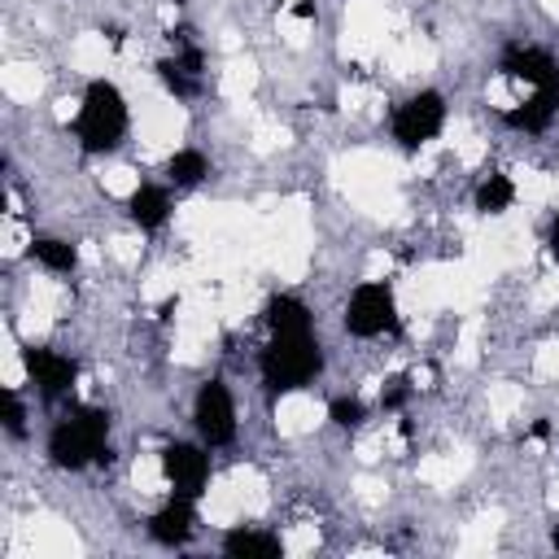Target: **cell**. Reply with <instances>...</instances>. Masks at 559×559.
Instances as JSON below:
<instances>
[{"label":"cell","instance_id":"6","mask_svg":"<svg viewBox=\"0 0 559 559\" xmlns=\"http://www.w3.org/2000/svg\"><path fill=\"white\" fill-rule=\"evenodd\" d=\"M192 424L205 445H227L236 437V402L223 380H205L192 402Z\"/></svg>","mask_w":559,"mask_h":559},{"label":"cell","instance_id":"14","mask_svg":"<svg viewBox=\"0 0 559 559\" xmlns=\"http://www.w3.org/2000/svg\"><path fill=\"white\" fill-rule=\"evenodd\" d=\"M266 323H271V332H310V306L301 297L280 293L266 306Z\"/></svg>","mask_w":559,"mask_h":559},{"label":"cell","instance_id":"21","mask_svg":"<svg viewBox=\"0 0 559 559\" xmlns=\"http://www.w3.org/2000/svg\"><path fill=\"white\" fill-rule=\"evenodd\" d=\"M406 397H411V384H406V380L397 376V380H389V389L380 393V406H384V411H397V406H402Z\"/></svg>","mask_w":559,"mask_h":559},{"label":"cell","instance_id":"7","mask_svg":"<svg viewBox=\"0 0 559 559\" xmlns=\"http://www.w3.org/2000/svg\"><path fill=\"white\" fill-rule=\"evenodd\" d=\"M162 472L175 485V493L201 498L205 493V480H210V454L201 445H192V441H170L162 450Z\"/></svg>","mask_w":559,"mask_h":559},{"label":"cell","instance_id":"4","mask_svg":"<svg viewBox=\"0 0 559 559\" xmlns=\"http://www.w3.org/2000/svg\"><path fill=\"white\" fill-rule=\"evenodd\" d=\"M397 328V306H393V288L380 284V280H367L349 293L345 301V332L349 336H380V332H393Z\"/></svg>","mask_w":559,"mask_h":559},{"label":"cell","instance_id":"23","mask_svg":"<svg viewBox=\"0 0 559 559\" xmlns=\"http://www.w3.org/2000/svg\"><path fill=\"white\" fill-rule=\"evenodd\" d=\"M293 13H297V17H314V4H310V0H301V4H293Z\"/></svg>","mask_w":559,"mask_h":559},{"label":"cell","instance_id":"5","mask_svg":"<svg viewBox=\"0 0 559 559\" xmlns=\"http://www.w3.org/2000/svg\"><path fill=\"white\" fill-rule=\"evenodd\" d=\"M445 127V96L441 92H415L397 105L393 114V140L402 148H419L428 144L437 131Z\"/></svg>","mask_w":559,"mask_h":559},{"label":"cell","instance_id":"3","mask_svg":"<svg viewBox=\"0 0 559 559\" xmlns=\"http://www.w3.org/2000/svg\"><path fill=\"white\" fill-rule=\"evenodd\" d=\"M74 135L83 153H109L127 135V100L109 79H92L83 92V109L74 118Z\"/></svg>","mask_w":559,"mask_h":559},{"label":"cell","instance_id":"10","mask_svg":"<svg viewBox=\"0 0 559 559\" xmlns=\"http://www.w3.org/2000/svg\"><path fill=\"white\" fill-rule=\"evenodd\" d=\"M192 502H197V498L175 493L166 507H157V511L148 515V537L162 542V546H183V542L197 533V507H192Z\"/></svg>","mask_w":559,"mask_h":559},{"label":"cell","instance_id":"11","mask_svg":"<svg viewBox=\"0 0 559 559\" xmlns=\"http://www.w3.org/2000/svg\"><path fill=\"white\" fill-rule=\"evenodd\" d=\"M555 114H559V87H537L520 109H507L502 122L515 131H546Z\"/></svg>","mask_w":559,"mask_h":559},{"label":"cell","instance_id":"24","mask_svg":"<svg viewBox=\"0 0 559 559\" xmlns=\"http://www.w3.org/2000/svg\"><path fill=\"white\" fill-rule=\"evenodd\" d=\"M550 253L559 258V218H555V227H550Z\"/></svg>","mask_w":559,"mask_h":559},{"label":"cell","instance_id":"8","mask_svg":"<svg viewBox=\"0 0 559 559\" xmlns=\"http://www.w3.org/2000/svg\"><path fill=\"white\" fill-rule=\"evenodd\" d=\"M22 362H26V371H31V380L39 384L44 397H61V393H70L74 380H79V362L66 358V354H57V349H44V345H26V349H22Z\"/></svg>","mask_w":559,"mask_h":559},{"label":"cell","instance_id":"9","mask_svg":"<svg viewBox=\"0 0 559 559\" xmlns=\"http://www.w3.org/2000/svg\"><path fill=\"white\" fill-rule=\"evenodd\" d=\"M498 70L511 74V79H524L533 87H559V61L546 48H533V44H511L502 52Z\"/></svg>","mask_w":559,"mask_h":559},{"label":"cell","instance_id":"22","mask_svg":"<svg viewBox=\"0 0 559 559\" xmlns=\"http://www.w3.org/2000/svg\"><path fill=\"white\" fill-rule=\"evenodd\" d=\"M528 437H533V441H546V437H550V424H546V419H537V424H533V432H528Z\"/></svg>","mask_w":559,"mask_h":559},{"label":"cell","instance_id":"13","mask_svg":"<svg viewBox=\"0 0 559 559\" xmlns=\"http://www.w3.org/2000/svg\"><path fill=\"white\" fill-rule=\"evenodd\" d=\"M284 546H280V537L275 533H262V528H227L223 533V555H231V559H275Z\"/></svg>","mask_w":559,"mask_h":559},{"label":"cell","instance_id":"20","mask_svg":"<svg viewBox=\"0 0 559 559\" xmlns=\"http://www.w3.org/2000/svg\"><path fill=\"white\" fill-rule=\"evenodd\" d=\"M4 428H9V437L26 432V411H22V397L13 389H4Z\"/></svg>","mask_w":559,"mask_h":559},{"label":"cell","instance_id":"2","mask_svg":"<svg viewBox=\"0 0 559 559\" xmlns=\"http://www.w3.org/2000/svg\"><path fill=\"white\" fill-rule=\"evenodd\" d=\"M323 371V349L310 332H271L262 349V380L271 393H293Z\"/></svg>","mask_w":559,"mask_h":559},{"label":"cell","instance_id":"19","mask_svg":"<svg viewBox=\"0 0 559 559\" xmlns=\"http://www.w3.org/2000/svg\"><path fill=\"white\" fill-rule=\"evenodd\" d=\"M328 415H332V424H336V428H358V424L367 419V406H362L358 397H332Z\"/></svg>","mask_w":559,"mask_h":559},{"label":"cell","instance_id":"12","mask_svg":"<svg viewBox=\"0 0 559 559\" xmlns=\"http://www.w3.org/2000/svg\"><path fill=\"white\" fill-rule=\"evenodd\" d=\"M127 214H131V223H140L144 231H157V227L170 218V192L157 188V183H140V188L127 197Z\"/></svg>","mask_w":559,"mask_h":559},{"label":"cell","instance_id":"16","mask_svg":"<svg viewBox=\"0 0 559 559\" xmlns=\"http://www.w3.org/2000/svg\"><path fill=\"white\" fill-rule=\"evenodd\" d=\"M31 258H35L39 266L57 271V275H70V271L79 266V249H74L70 240H57V236H39V240L31 245Z\"/></svg>","mask_w":559,"mask_h":559},{"label":"cell","instance_id":"15","mask_svg":"<svg viewBox=\"0 0 559 559\" xmlns=\"http://www.w3.org/2000/svg\"><path fill=\"white\" fill-rule=\"evenodd\" d=\"M205 175H210V157H205L201 148H179V153L166 162V179H170L175 188H197Z\"/></svg>","mask_w":559,"mask_h":559},{"label":"cell","instance_id":"18","mask_svg":"<svg viewBox=\"0 0 559 559\" xmlns=\"http://www.w3.org/2000/svg\"><path fill=\"white\" fill-rule=\"evenodd\" d=\"M157 70V79H162V87L170 92V96H179V100H188V96H197V87H201V79L197 74H188L175 57H166V61H157L153 66Z\"/></svg>","mask_w":559,"mask_h":559},{"label":"cell","instance_id":"17","mask_svg":"<svg viewBox=\"0 0 559 559\" xmlns=\"http://www.w3.org/2000/svg\"><path fill=\"white\" fill-rule=\"evenodd\" d=\"M511 201H515V183H511L507 175L489 170V175L476 183V210H480V214H502Z\"/></svg>","mask_w":559,"mask_h":559},{"label":"cell","instance_id":"1","mask_svg":"<svg viewBox=\"0 0 559 559\" xmlns=\"http://www.w3.org/2000/svg\"><path fill=\"white\" fill-rule=\"evenodd\" d=\"M109 415L100 406H74L48 432V463L61 472H79L87 463H109Z\"/></svg>","mask_w":559,"mask_h":559}]
</instances>
